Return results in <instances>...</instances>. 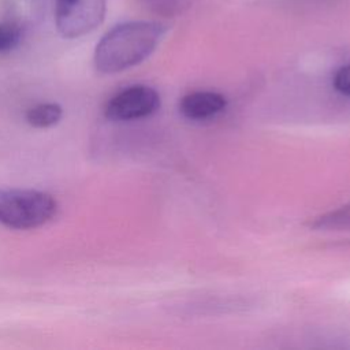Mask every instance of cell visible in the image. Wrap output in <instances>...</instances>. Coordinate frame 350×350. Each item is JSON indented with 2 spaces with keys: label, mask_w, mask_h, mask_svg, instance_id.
<instances>
[{
  "label": "cell",
  "mask_w": 350,
  "mask_h": 350,
  "mask_svg": "<svg viewBox=\"0 0 350 350\" xmlns=\"http://www.w3.org/2000/svg\"><path fill=\"white\" fill-rule=\"evenodd\" d=\"M57 202L46 191L0 189V224L14 230L37 228L53 219Z\"/></svg>",
  "instance_id": "7a4b0ae2"
},
{
  "label": "cell",
  "mask_w": 350,
  "mask_h": 350,
  "mask_svg": "<svg viewBox=\"0 0 350 350\" xmlns=\"http://www.w3.org/2000/svg\"><path fill=\"white\" fill-rule=\"evenodd\" d=\"M105 15V0H55V22L66 38H77L94 30Z\"/></svg>",
  "instance_id": "3957f363"
},
{
  "label": "cell",
  "mask_w": 350,
  "mask_h": 350,
  "mask_svg": "<svg viewBox=\"0 0 350 350\" xmlns=\"http://www.w3.org/2000/svg\"><path fill=\"white\" fill-rule=\"evenodd\" d=\"M226 108V98L215 92H193L186 94L179 109L187 119L204 120L216 116Z\"/></svg>",
  "instance_id": "5b68a950"
},
{
  "label": "cell",
  "mask_w": 350,
  "mask_h": 350,
  "mask_svg": "<svg viewBox=\"0 0 350 350\" xmlns=\"http://www.w3.org/2000/svg\"><path fill=\"white\" fill-rule=\"evenodd\" d=\"M21 33L11 25H0V52H5L16 46Z\"/></svg>",
  "instance_id": "9c48e42d"
},
{
  "label": "cell",
  "mask_w": 350,
  "mask_h": 350,
  "mask_svg": "<svg viewBox=\"0 0 350 350\" xmlns=\"http://www.w3.org/2000/svg\"><path fill=\"white\" fill-rule=\"evenodd\" d=\"M314 228L325 231L350 230V202L317 217L313 223Z\"/></svg>",
  "instance_id": "52a82bcc"
},
{
  "label": "cell",
  "mask_w": 350,
  "mask_h": 350,
  "mask_svg": "<svg viewBox=\"0 0 350 350\" xmlns=\"http://www.w3.org/2000/svg\"><path fill=\"white\" fill-rule=\"evenodd\" d=\"M165 31L164 25L146 21L113 26L96 45V68L103 74H115L139 64L157 48Z\"/></svg>",
  "instance_id": "6da1fadb"
},
{
  "label": "cell",
  "mask_w": 350,
  "mask_h": 350,
  "mask_svg": "<svg viewBox=\"0 0 350 350\" xmlns=\"http://www.w3.org/2000/svg\"><path fill=\"white\" fill-rule=\"evenodd\" d=\"M63 108L57 103H40L26 111V122L37 129H48L59 123Z\"/></svg>",
  "instance_id": "8992f818"
},
{
  "label": "cell",
  "mask_w": 350,
  "mask_h": 350,
  "mask_svg": "<svg viewBox=\"0 0 350 350\" xmlns=\"http://www.w3.org/2000/svg\"><path fill=\"white\" fill-rule=\"evenodd\" d=\"M334 88L343 96L350 97V64H346L336 70L334 75Z\"/></svg>",
  "instance_id": "30bf717a"
},
{
  "label": "cell",
  "mask_w": 350,
  "mask_h": 350,
  "mask_svg": "<svg viewBox=\"0 0 350 350\" xmlns=\"http://www.w3.org/2000/svg\"><path fill=\"white\" fill-rule=\"evenodd\" d=\"M160 105L159 93L146 85H133L109 98L104 113L113 122H127L152 115Z\"/></svg>",
  "instance_id": "277c9868"
},
{
  "label": "cell",
  "mask_w": 350,
  "mask_h": 350,
  "mask_svg": "<svg viewBox=\"0 0 350 350\" xmlns=\"http://www.w3.org/2000/svg\"><path fill=\"white\" fill-rule=\"evenodd\" d=\"M138 1L142 3L146 8L163 15L178 14L189 4V0H138Z\"/></svg>",
  "instance_id": "ba28073f"
}]
</instances>
